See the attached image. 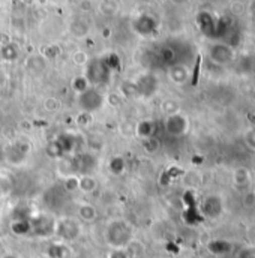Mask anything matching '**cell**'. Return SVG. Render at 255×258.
<instances>
[{
  "instance_id": "6da1fadb",
  "label": "cell",
  "mask_w": 255,
  "mask_h": 258,
  "mask_svg": "<svg viewBox=\"0 0 255 258\" xmlns=\"http://www.w3.org/2000/svg\"><path fill=\"white\" fill-rule=\"evenodd\" d=\"M186 128H188V123L183 116H179V114L170 116V119H168V131L170 132L179 135V134H183Z\"/></svg>"
},
{
  "instance_id": "7a4b0ae2",
  "label": "cell",
  "mask_w": 255,
  "mask_h": 258,
  "mask_svg": "<svg viewBox=\"0 0 255 258\" xmlns=\"http://www.w3.org/2000/svg\"><path fill=\"white\" fill-rule=\"evenodd\" d=\"M204 212L209 216H218L222 212V203L216 197H209L204 203Z\"/></svg>"
},
{
  "instance_id": "3957f363",
  "label": "cell",
  "mask_w": 255,
  "mask_h": 258,
  "mask_svg": "<svg viewBox=\"0 0 255 258\" xmlns=\"http://www.w3.org/2000/svg\"><path fill=\"white\" fill-rule=\"evenodd\" d=\"M249 180H251L249 170H246L245 167H239V168L234 170V173H233V183L236 186H245V185L249 183Z\"/></svg>"
},
{
  "instance_id": "277c9868",
  "label": "cell",
  "mask_w": 255,
  "mask_h": 258,
  "mask_svg": "<svg viewBox=\"0 0 255 258\" xmlns=\"http://www.w3.org/2000/svg\"><path fill=\"white\" fill-rule=\"evenodd\" d=\"M245 143H246V146L249 149L255 150V125L246 129V132H245Z\"/></svg>"
}]
</instances>
